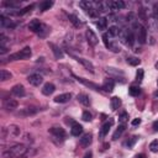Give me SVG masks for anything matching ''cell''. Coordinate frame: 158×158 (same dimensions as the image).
<instances>
[{
	"mask_svg": "<svg viewBox=\"0 0 158 158\" xmlns=\"http://www.w3.org/2000/svg\"><path fill=\"white\" fill-rule=\"evenodd\" d=\"M26 153V147L24 145H15L10 147L8 151L3 152L4 158H20L22 156H25Z\"/></svg>",
	"mask_w": 158,
	"mask_h": 158,
	"instance_id": "6da1fadb",
	"label": "cell"
},
{
	"mask_svg": "<svg viewBox=\"0 0 158 158\" xmlns=\"http://www.w3.org/2000/svg\"><path fill=\"white\" fill-rule=\"evenodd\" d=\"M20 135V127L16 126V125H10L9 127L3 128L1 131V137L5 140V138H14L17 137Z\"/></svg>",
	"mask_w": 158,
	"mask_h": 158,
	"instance_id": "7a4b0ae2",
	"label": "cell"
},
{
	"mask_svg": "<svg viewBox=\"0 0 158 158\" xmlns=\"http://www.w3.org/2000/svg\"><path fill=\"white\" fill-rule=\"evenodd\" d=\"M31 48L30 47H25L24 49H21L20 52H16L14 54L9 56V61H20V59H29L31 57Z\"/></svg>",
	"mask_w": 158,
	"mask_h": 158,
	"instance_id": "3957f363",
	"label": "cell"
},
{
	"mask_svg": "<svg viewBox=\"0 0 158 158\" xmlns=\"http://www.w3.org/2000/svg\"><path fill=\"white\" fill-rule=\"evenodd\" d=\"M73 77L76 78L79 83L84 84V85L88 87V88H91L93 90H96V91H99V90H100V87L98 85V84H94V83H91V82H89V80H87V79H84V78H79V77H77V76H74V74H73Z\"/></svg>",
	"mask_w": 158,
	"mask_h": 158,
	"instance_id": "277c9868",
	"label": "cell"
},
{
	"mask_svg": "<svg viewBox=\"0 0 158 158\" xmlns=\"http://www.w3.org/2000/svg\"><path fill=\"white\" fill-rule=\"evenodd\" d=\"M113 124H114V120H113V119H110L108 122H105V124L103 125V126H101L100 132H99V137H100V138H104V137L106 136V135H108L110 127L113 126Z\"/></svg>",
	"mask_w": 158,
	"mask_h": 158,
	"instance_id": "5b68a950",
	"label": "cell"
},
{
	"mask_svg": "<svg viewBox=\"0 0 158 158\" xmlns=\"http://www.w3.org/2000/svg\"><path fill=\"white\" fill-rule=\"evenodd\" d=\"M137 38H138V42L140 43H146V40H147V30L146 27L140 26L138 27V31H137Z\"/></svg>",
	"mask_w": 158,
	"mask_h": 158,
	"instance_id": "8992f818",
	"label": "cell"
},
{
	"mask_svg": "<svg viewBox=\"0 0 158 158\" xmlns=\"http://www.w3.org/2000/svg\"><path fill=\"white\" fill-rule=\"evenodd\" d=\"M27 80H29V83L30 84H32V85H35V87H38L41 83H42V80H43V78L40 76V74H31V76L27 78Z\"/></svg>",
	"mask_w": 158,
	"mask_h": 158,
	"instance_id": "52a82bcc",
	"label": "cell"
},
{
	"mask_svg": "<svg viewBox=\"0 0 158 158\" xmlns=\"http://www.w3.org/2000/svg\"><path fill=\"white\" fill-rule=\"evenodd\" d=\"M49 132L52 133L54 137L61 138V140L66 138V131H64L63 128H61V127H52V128H49Z\"/></svg>",
	"mask_w": 158,
	"mask_h": 158,
	"instance_id": "ba28073f",
	"label": "cell"
},
{
	"mask_svg": "<svg viewBox=\"0 0 158 158\" xmlns=\"http://www.w3.org/2000/svg\"><path fill=\"white\" fill-rule=\"evenodd\" d=\"M85 36H87V40H88V42H89L91 46H96L98 45V37H96V35L93 32V30H87V32H85Z\"/></svg>",
	"mask_w": 158,
	"mask_h": 158,
	"instance_id": "9c48e42d",
	"label": "cell"
},
{
	"mask_svg": "<svg viewBox=\"0 0 158 158\" xmlns=\"http://www.w3.org/2000/svg\"><path fill=\"white\" fill-rule=\"evenodd\" d=\"M72 94L71 93H64V94H59L54 98V101L58 104H63V103H67V101L71 100Z\"/></svg>",
	"mask_w": 158,
	"mask_h": 158,
	"instance_id": "30bf717a",
	"label": "cell"
},
{
	"mask_svg": "<svg viewBox=\"0 0 158 158\" xmlns=\"http://www.w3.org/2000/svg\"><path fill=\"white\" fill-rule=\"evenodd\" d=\"M4 108H5L8 111H12L17 108V101L14 99H8L4 101Z\"/></svg>",
	"mask_w": 158,
	"mask_h": 158,
	"instance_id": "8fae6325",
	"label": "cell"
},
{
	"mask_svg": "<svg viewBox=\"0 0 158 158\" xmlns=\"http://www.w3.org/2000/svg\"><path fill=\"white\" fill-rule=\"evenodd\" d=\"M11 91H12L14 95L19 96V98H21V96L25 95V88H24V85H21V84L15 85V87H14L12 89H11Z\"/></svg>",
	"mask_w": 158,
	"mask_h": 158,
	"instance_id": "7c38bea8",
	"label": "cell"
},
{
	"mask_svg": "<svg viewBox=\"0 0 158 158\" xmlns=\"http://www.w3.org/2000/svg\"><path fill=\"white\" fill-rule=\"evenodd\" d=\"M41 26H42V24H41L37 19H35V20H32L30 24H29V30H31L32 32H37V34H38Z\"/></svg>",
	"mask_w": 158,
	"mask_h": 158,
	"instance_id": "4fadbf2b",
	"label": "cell"
},
{
	"mask_svg": "<svg viewBox=\"0 0 158 158\" xmlns=\"http://www.w3.org/2000/svg\"><path fill=\"white\" fill-rule=\"evenodd\" d=\"M114 85H115V83H114L113 79H105L104 83H103V89L108 93H111L114 90Z\"/></svg>",
	"mask_w": 158,
	"mask_h": 158,
	"instance_id": "5bb4252c",
	"label": "cell"
},
{
	"mask_svg": "<svg viewBox=\"0 0 158 158\" xmlns=\"http://www.w3.org/2000/svg\"><path fill=\"white\" fill-rule=\"evenodd\" d=\"M54 90H56V87L52 84V83H46L42 88V94L43 95H51Z\"/></svg>",
	"mask_w": 158,
	"mask_h": 158,
	"instance_id": "9a60e30c",
	"label": "cell"
},
{
	"mask_svg": "<svg viewBox=\"0 0 158 158\" xmlns=\"http://www.w3.org/2000/svg\"><path fill=\"white\" fill-rule=\"evenodd\" d=\"M82 132H83V127H82V125H79V124H76V122H74V124H73V126H72V128H71V133L73 135V136L78 137L79 135H82Z\"/></svg>",
	"mask_w": 158,
	"mask_h": 158,
	"instance_id": "2e32d148",
	"label": "cell"
},
{
	"mask_svg": "<svg viewBox=\"0 0 158 158\" xmlns=\"http://www.w3.org/2000/svg\"><path fill=\"white\" fill-rule=\"evenodd\" d=\"M91 135L90 133H87L84 135L82 138H80V146L82 147H89V145L91 143Z\"/></svg>",
	"mask_w": 158,
	"mask_h": 158,
	"instance_id": "e0dca14e",
	"label": "cell"
},
{
	"mask_svg": "<svg viewBox=\"0 0 158 158\" xmlns=\"http://www.w3.org/2000/svg\"><path fill=\"white\" fill-rule=\"evenodd\" d=\"M48 45H49V47L52 48V52L54 53V57L56 58H62L63 57V52L59 49V47H57V46H56L54 43H52V42H49Z\"/></svg>",
	"mask_w": 158,
	"mask_h": 158,
	"instance_id": "ac0fdd59",
	"label": "cell"
},
{
	"mask_svg": "<svg viewBox=\"0 0 158 158\" xmlns=\"http://www.w3.org/2000/svg\"><path fill=\"white\" fill-rule=\"evenodd\" d=\"M76 59H77L78 62H80V63L83 64V66H84V67L88 69V71H90L91 73L94 72V66H93V64H91V62L87 61V59H84V58H76Z\"/></svg>",
	"mask_w": 158,
	"mask_h": 158,
	"instance_id": "d6986e66",
	"label": "cell"
},
{
	"mask_svg": "<svg viewBox=\"0 0 158 158\" xmlns=\"http://www.w3.org/2000/svg\"><path fill=\"white\" fill-rule=\"evenodd\" d=\"M110 104H111V109H113V110H117L120 106H121V100H120V98L114 96V98H111Z\"/></svg>",
	"mask_w": 158,
	"mask_h": 158,
	"instance_id": "ffe728a7",
	"label": "cell"
},
{
	"mask_svg": "<svg viewBox=\"0 0 158 158\" xmlns=\"http://www.w3.org/2000/svg\"><path fill=\"white\" fill-rule=\"evenodd\" d=\"M125 8V3L121 0H115V1H111V10H120V9Z\"/></svg>",
	"mask_w": 158,
	"mask_h": 158,
	"instance_id": "44dd1931",
	"label": "cell"
},
{
	"mask_svg": "<svg viewBox=\"0 0 158 158\" xmlns=\"http://www.w3.org/2000/svg\"><path fill=\"white\" fill-rule=\"evenodd\" d=\"M96 26L99 30H105L106 26H108V20H106L105 17H100L99 20L96 21Z\"/></svg>",
	"mask_w": 158,
	"mask_h": 158,
	"instance_id": "7402d4cb",
	"label": "cell"
},
{
	"mask_svg": "<svg viewBox=\"0 0 158 158\" xmlns=\"http://www.w3.org/2000/svg\"><path fill=\"white\" fill-rule=\"evenodd\" d=\"M79 5L84 9V10L89 11V10H91V9H93V6H94V3L89 1V0H85V1H80V3H79Z\"/></svg>",
	"mask_w": 158,
	"mask_h": 158,
	"instance_id": "603a6c76",
	"label": "cell"
},
{
	"mask_svg": "<svg viewBox=\"0 0 158 158\" xmlns=\"http://www.w3.org/2000/svg\"><path fill=\"white\" fill-rule=\"evenodd\" d=\"M78 100H79V103H82L84 106H88L89 105V96H88L87 94H79L78 95Z\"/></svg>",
	"mask_w": 158,
	"mask_h": 158,
	"instance_id": "cb8c5ba5",
	"label": "cell"
},
{
	"mask_svg": "<svg viewBox=\"0 0 158 158\" xmlns=\"http://www.w3.org/2000/svg\"><path fill=\"white\" fill-rule=\"evenodd\" d=\"M11 73L10 72H8L5 71V69H1L0 71V79H1L3 82H5V80H9V79H11Z\"/></svg>",
	"mask_w": 158,
	"mask_h": 158,
	"instance_id": "d4e9b609",
	"label": "cell"
},
{
	"mask_svg": "<svg viewBox=\"0 0 158 158\" xmlns=\"http://www.w3.org/2000/svg\"><path fill=\"white\" fill-rule=\"evenodd\" d=\"M37 110L35 108H26L24 109L22 111H20L19 113V115H22V116H29V115H32V114H36Z\"/></svg>",
	"mask_w": 158,
	"mask_h": 158,
	"instance_id": "484cf974",
	"label": "cell"
},
{
	"mask_svg": "<svg viewBox=\"0 0 158 158\" xmlns=\"http://www.w3.org/2000/svg\"><path fill=\"white\" fill-rule=\"evenodd\" d=\"M0 22H1V26H3V27H5V26H8V27H14V26H15V24H14V22H11L10 20H9V19H5L3 15L0 16Z\"/></svg>",
	"mask_w": 158,
	"mask_h": 158,
	"instance_id": "4316f807",
	"label": "cell"
},
{
	"mask_svg": "<svg viewBox=\"0 0 158 158\" xmlns=\"http://www.w3.org/2000/svg\"><path fill=\"white\" fill-rule=\"evenodd\" d=\"M128 93H130V95H132V96H138L140 95V93H141V89H140V87L132 85V87H130Z\"/></svg>",
	"mask_w": 158,
	"mask_h": 158,
	"instance_id": "83f0119b",
	"label": "cell"
},
{
	"mask_svg": "<svg viewBox=\"0 0 158 158\" xmlns=\"http://www.w3.org/2000/svg\"><path fill=\"white\" fill-rule=\"evenodd\" d=\"M52 5H53V3L49 1V0H47V1H42L40 4V10L41 11H46V10H48Z\"/></svg>",
	"mask_w": 158,
	"mask_h": 158,
	"instance_id": "f1b7e54d",
	"label": "cell"
},
{
	"mask_svg": "<svg viewBox=\"0 0 158 158\" xmlns=\"http://www.w3.org/2000/svg\"><path fill=\"white\" fill-rule=\"evenodd\" d=\"M125 128H126V127H125V125H121V126H119V128L116 130L115 133L113 135V138H114V140H117V138H119L120 136H121L122 132L125 131Z\"/></svg>",
	"mask_w": 158,
	"mask_h": 158,
	"instance_id": "f546056e",
	"label": "cell"
},
{
	"mask_svg": "<svg viewBox=\"0 0 158 158\" xmlns=\"http://www.w3.org/2000/svg\"><path fill=\"white\" fill-rule=\"evenodd\" d=\"M127 63L131 64V66H138L141 63V61L137 57H128L127 58Z\"/></svg>",
	"mask_w": 158,
	"mask_h": 158,
	"instance_id": "4dcf8cb0",
	"label": "cell"
},
{
	"mask_svg": "<svg viewBox=\"0 0 158 158\" xmlns=\"http://www.w3.org/2000/svg\"><path fill=\"white\" fill-rule=\"evenodd\" d=\"M137 136H133V137H131L130 140H127L126 142H125V146L126 147H128V148H131V147H133V145L136 143V141H137Z\"/></svg>",
	"mask_w": 158,
	"mask_h": 158,
	"instance_id": "1f68e13d",
	"label": "cell"
},
{
	"mask_svg": "<svg viewBox=\"0 0 158 158\" xmlns=\"http://www.w3.org/2000/svg\"><path fill=\"white\" fill-rule=\"evenodd\" d=\"M119 34H120L119 27H116V26H111L110 29H109V35H110V36H117Z\"/></svg>",
	"mask_w": 158,
	"mask_h": 158,
	"instance_id": "d6a6232c",
	"label": "cell"
},
{
	"mask_svg": "<svg viewBox=\"0 0 158 158\" xmlns=\"http://www.w3.org/2000/svg\"><path fill=\"white\" fill-rule=\"evenodd\" d=\"M150 150H151L153 153H157V152H158V140H155V141L151 142Z\"/></svg>",
	"mask_w": 158,
	"mask_h": 158,
	"instance_id": "836d02e7",
	"label": "cell"
},
{
	"mask_svg": "<svg viewBox=\"0 0 158 158\" xmlns=\"http://www.w3.org/2000/svg\"><path fill=\"white\" fill-rule=\"evenodd\" d=\"M143 74H145L143 69H138V71H137V73H136V80L138 83H141L143 80Z\"/></svg>",
	"mask_w": 158,
	"mask_h": 158,
	"instance_id": "e575fe53",
	"label": "cell"
},
{
	"mask_svg": "<svg viewBox=\"0 0 158 158\" xmlns=\"http://www.w3.org/2000/svg\"><path fill=\"white\" fill-rule=\"evenodd\" d=\"M69 20H71V22H72L74 26H79V25H80V21L78 20V17L76 15H69Z\"/></svg>",
	"mask_w": 158,
	"mask_h": 158,
	"instance_id": "d590c367",
	"label": "cell"
},
{
	"mask_svg": "<svg viewBox=\"0 0 158 158\" xmlns=\"http://www.w3.org/2000/svg\"><path fill=\"white\" fill-rule=\"evenodd\" d=\"M127 119H128L127 113H122L121 115H120V117H119V121L121 122V125H125V122L127 121Z\"/></svg>",
	"mask_w": 158,
	"mask_h": 158,
	"instance_id": "8d00e7d4",
	"label": "cell"
},
{
	"mask_svg": "<svg viewBox=\"0 0 158 158\" xmlns=\"http://www.w3.org/2000/svg\"><path fill=\"white\" fill-rule=\"evenodd\" d=\"M32 9H34V5H30V6H26L25 9H22L21 11H17V14L16 15H24V14H26V12H29V11H31Z\"/></svg>",
	"mask_w": 158,
	"mask_h": 158,
	"instance_id": "74e56055",
	"label": "cell"
},
{
	"mask_svg": "<svg viewBox=\"0 0 158 158\" xmlns=\"http://www.w3.org/2000/svg\"><path fill=\"white\" fill-rule=\"evenodd\" d=\"M82 119L84 120V121H90L91 120V114L89 113V111H84V113H83V116H82Z\"/></svg>",
	"mask_w": 158,
	"mask_h": 158,
	"instance_id": "f35d334b",
	"label": "cell"
},
{
	"mask_svg": "<svg viewBox=\"0 0 158 158\" xmlns=\"http://www.w3.org/2000/svg\"><path fill=\"white\" fill-rule=\"evenodd\" d=\"M138 16H140V19H141V20H143V21L147 20L146 10H145V9H140V10H138Z\"/></svg>",
	"mask_w": 158,
	"mask_h": 158,
	"instance_id": "ab89813d",
	"label": "cell"
},
{
	"mask_svg": "<svg viewBox=\"0 0 158 158\" xmlns=\"http://www.w3.org/2000/svg\"><path fill=\"white\" fill-rule=\"evenodd\" d=\"M108 37H109V35H108V34H104V35H103V41H104V43H105L106 47H109V41H108Z\"/></svg>",
	"mask_w": 158,
	"mask_h": 158,
	"instance_id": "60d3db41",
	"label": "cell"
},
{
	"mask_svg": "<svg viewBox=\"0 0 158 158\" xmlns=\"http://www.w3.org/2000/svg\"><path fill=\"white\" fill-rule=\"evenodd\" d=\"M141 124V119H135L132 120V126H137V125Z\"/></svg>",
	"mask_w": 158,
	"mask_h": 158,
	"instance_id": "b9f144b4",
	"label": "cell"
},
{
	"mask_svg": "<svg viewBox=\"0 0 158 158\" xmlns=\"http://www.w3.org/2000/svg\"><path fill=\"white\" fill-rule=\"evenodd\" d=\"M153 14H155V17H156L157 20H158V4H157L156 6H155V11H153Z\"/></svg>",
	"mask_w": 158,
	"mask_h": 158,
	"instance_id": "7bdbcfd3",
	"label": "cell"
},
{
	"mask_svg": "<svg viewBox=\"0 0 158 158\" xmlns=\"http://www.w3.org/2000/svg\"><path fill=\"white\" fill-rule=\"evenodd\" d=\"M153 130H155L156 132H158V121H155V122H153Z\"/></svg>",
	"mask_w": 158,
	"mask_h": 158,
	"instance_id": "ee69618b",
	"label": "cell"
},
{
	"mask_svg": "<svg viewBox=\"0 0 158 158\" xmlns=\"http://www.w3.org/2000/svg\"><path fill=\"white\" fill-rule=\"evenodd\" d=\"M91 152H88V153H85V156L84 157H83V158H91Z\"/></svg>",
	"mask_w": 158,
	"mask_h": 158,
	"instance_id": "f6af8a7d",
	"label": "cell"
},
{
	"mask_svg": "<svg viewBox=\"0 0 158 158\" xmlns=\"http://www.w3.org/2000/svg\"><path fill=\"white\" fill-rule=\"evenodd\" d=\"M136 158H147L145 155H143V153H140V155H137L136 156Z\"/></svg>",
	"mask_w": 158,
	"mask_h": 158,
	"instance_id": "bcb514c9",
	"label": "cell"
},
{
	"mask_svg": "<svg viewBox=\"0 0 158 158\" xmlns=\"http://www.w3.org/2000/svg\"><path fill=\"white\" fill-rule=\"evenodd\" d=\"M153 95H155L156 98H158V90H157V91H155V94H153Z\"/></svg>",
	"mask_w": 158,
	"mask_h": 158,
	"instance_id": "7dc6e473",
	"label": "cell"
},
{
	"mask_svg": "<svg viewBox=\"0 0 158 158\" xmlns=\"http://www.w3.org/2000/svg\"><path fill=\"white\" fill-rule=\"evenodd\" d=\"M156 67H157V68H158V62H157V63H156Z\"/></svg>",
	"mask_w": 158,
	"mask_h": 158,
	"instance_id": "c3c4849f",
	"label": "cell"
},
{
	"mask_svg": "<svg viewBox=\"0 0 158 158\" xmlns=\"http://www.w3.org/2000/svg\"><path fill=\"white\" fill-rule=\"evenodd\" d=\"M157 84H158V79H157Z\"/></svg>",
	"mask_w": 158,
	"mask_h": 158,
	"instance_id": "681fc988",
	"label": "cell"
}]
</instances>
